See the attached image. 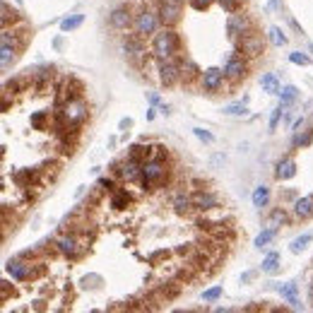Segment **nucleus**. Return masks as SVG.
Returning <instances> with one entry per match:
<instances>
[{
	"mask_svg": "<svg viewBox=\"0 0 313 313\" xmlns=\"http://www.w3.org/2000/svg\"><path fill=\"white\" fill-rule=\"evenodd\" d=\"M176 53H178V34L173 29L164 27V29H159L152 36V55L157 60H169Z\"/></svg>",
	"mask_w": 313,
	"mask_h": 313,
	"instance_id": "1",
	"label": "nucleus"
},
{
	"mask_svg": "<svg viewBox=\"0 0 313 313\" xmlns=\"http://www.w3.org/2000/svg\"><path fill=\"white\" fill-rule=\"evenodd\" d=\"M159 24H162V17H159V10L154 12L150 8L140 10V15L135 17V32L140 36H154L159 32Z\"/></svg>",
	"mask_w": 313,
	"mask_h": 313,
	"instance_id": "2",
	"label": "nucleus"
},
{
	"mask_svg": "<svg viewBox=\"0 0 313 313\" xmlns=\"http://www.w3.org/2000/svg\"><path fill=\"white\" fill-rule=\"evenodd\" d=\"M164 173H166V166L159 157H154V159H147V162L142 164V185L145 188H150L152 183H157V181H162Z\"/></svg>",
	"mask_w": 313,
	"mask_h": 313,
	"instance_id": "3",
	"label": "nucleus"
},
{
	"mask_svg": "<svg viewBox=\"0 0 313 313\" xmlns=\"http://www.w3.org/2000/svg\"><path fill=\"white\" fill-rule=\"evenodd\" d=\"M157 73H159V82L162 85H173L178 77H181V68H178V63L173 60V58H169V60H159V65H157Z\"/></svg>",
	"mask_w": 313,
	"mask_h": 313,
	"instance_id": "4",
	"label": "nucleus"
},
{
	"mask_svg": "<svg viewBox=\"0 0 313 313\" xmlns=\"http://www.w3.org/2000/svg\"><path fill=\"white\" fill-rule=\"evenodd\" d=\"M181 5H183V0H162V3H159V17H162L164 27L178 22V17H181Z\"/></svg>",
	"mask_w": 313,
	"mask_h": 313,
	"instance_id": "5",
	"label": "nucleus"
},
{
	"mask_svg": "<svg viewBox=\"0 0 313 313\" xmlns=\"http://www.w3.org/2000/svg\"><path fill=\"white\" fill-rule=\"evenodd\" d=\"M108 24H111L113 29H118V32L128 29L130 24H133V12H130V8H126V5L113 8V10L108 12Z\"/></svg>",
	"mask_w": 313,
	"mask_h": 313,
	"instance_id": "6",
	"label": "nucleus"
},
{
	"mask_svg": "<svg viewBox=\"0 0 313 313\" xmlns=\"http://www.w3.org/2000/svg\"><path fill=\"white\" fill-rule=\"evenodd\" d=\"M227 32H229V39H231V41L243 39V36L248 34V20H246L243 15L231 12V17H229V22H227Z\"/></svg>",
	"mask_w": 313,
	"mask_h": 313,
	"instance_id": "7",
	"label": "nucleus"
},
{
	"mask_svg": "<svg viewBox=\"0 0 313 313\" xmlns=\"http://www.w3.org/2000/svg\"><path fill=\"white\" fill-rule=\"evenodd\" d=\"M224 75H227V80H231V82H238L241 77H246V60L238 53H231L227 65H224Z\"/></svg>",
	"mask_w": 313,
	"mask_h": 313,
	"instance_id": "8",
	"label": "nucleus"
},
{
	"mask_svg": "<svg viewBox=\"0 0 313 313\" xmlns=\"http://www.w3.org/2000/svg\"><path fill=\"white\" fill-rule=\"evenodd\" d=\"M224 70H219V68H207L203 70V75H200V82H203V89L207 92H217L219 87L224 85Z\"/></svg>",
	"mask_w": 313,
	"mask_h": 313,
	"instance_id": "9",
	"label": "nucleus"
},
{
	"mask_svg": "<svg viewBox=\"0 0 313 313\" xmlns=\"http://www.w3.org/2000/svg\"><path fill=\"white\" fill-rule=\"evenodd\" d=\"M15 53H17L15 39L10 36L8 29H3V46H0V65H3V70H8V68H10V63L15 60Z\"/></svg>",
	"mask_w": 313,
	"mask_h": 313,
	"instance_id": "10",
	"label": "nucleus"
},
{
	"mask_svg": "<svg viewBox=\"0 0 313 313\" xmlns=\"http://www.w3.org/2000/svg\"><path fill=\"white\" fill-rule=\"evenodd\" d=\"M238 48H241L246 55H260L263 53V36L248 32L241 41H238Z\"/></svg>",
	"mask_w": 313,
	"mask_h": 313,
	"instance_id": "11",
	"label": "nucleus"
},
{
	"mask_svg": "<svg viewBox=\"0 0 313 313\" xmlns=\"http://www.w3.org/2000/svg\"><path fill=\"white\" fill-rule=\"evenodd\" d=\"M142 39H145V36H140V34L135 32L133 36H128V39L123 41V51H126L130 58H135V60H140L142 55H145V46H142Z\"/></svg>",
	"mask_w": 313,
	"mask_h": 313,
	"instance_id": "12",
	"label": "nucleus"
},
{
	"mask_svg": "<svg viewBox=\"0 0 313 313\" xmlns=\"http://www.w3.org/2000/svg\"><path fill=\"white\" fill-rule=\"evenodd\" d=\"M313 215V195H303L299 200H294V217L308 219Z\"/></svg>",
	"mask_w": 313,
	"mask_h": 313,
	"instance_id": "13",
	"label": "nucleus"
},
{
	"mask_svg": "<svg viewBox=\"0 0 313 313\" xmlns=\"http://www.w3.org/2000/svg\"><path fill=\"white\" fill-rule=\"evenodd\" d=\"M277 292L282 294V299H287V301L292 303L294 308H301V303H299V287H296V282H287V284H277Z\"/></svg>",
	"mask_w": 313,
	"mask_h": 313,
	"instance_id": "14",
	"label": "nucleus"
},
{
	"mask_svg": "<svg viewBox=\"0 0 313 313\" xmlns=\"http://www.w3.org/2000/svg\"><path fill=\"white\" fill-rule=\"evenodd\" d=\"M275 176H277V181H287V178L296 176V162H294L292 157H284V159L277 164V171H275Z\"/></svg>",
	"mask_w": 313,
	"mask_h": 313,
	"instance_id": "15",
	"label": "nucleus"
},
{
	"mask_svg": "<svg viewBox=\"0 0 313 313\" xmlns=\"http://www.w3.org/2000/svg\"><path fill=\"white\" fill-rule=\"evenodd\" d=\"M118 173L126 178V181H135V178H140L142 176V164L138 162V159H128V162L118 169Z\"/></svg>",
	"mask_w": 313,
	"mask_h": 313,
	"instance_id": "16",
	"label": "nucleus"
},
{
	"mask_svg": "<svg viewBox=\"0 0 313 313\" xmlns=\"http://www.w3.org/2000/svg\"><path fill=\"white\" fill-rule=\"evenodd\" d=\"M5 270H8V275H10L12 280H17V282H22V280H27V277H29V268H27L22 260H10Z\"/></svg>",
	"mask_w": 313,
	"mask_h": 313,
	"instance_id": "17",
	"label": "nucleus"
},
{
	"mask_svg": "<svg viewBox=\"0 0 313 313\" xmlns=\"http://www.w3.org/2000/svg\"><path fill=\"white\" fill-rule=\"evenodd\" d=\"M193 205L205 212V210H215L219 205V200L212 193H198V195H193Z\"/></svg>",
	"mask_w": 313,
	"mask_h": 313,
	"instance_id": "18",
	"label": "nucleus"
},
{
	"mask_svg": "<svg viewBox=\"0 0 313 313\" xmlns=\"http://www.w3.org/2000/svg\"><path fill=\"white\" fill-rule=\"evenodd\" d=\"M268 203H270V188L268 185H258L253 191V207L263 210V207H268Z\"/></svg>",
	"mask_w": 313,
	"mask_h": 313,
	"instance_id": "19",
	"label": "nucleus"
},
{
	"mask_svg": "<svg viewBox=\"0 0 313 313\" xmlns=\"http://www.w3.org/2000/svg\"><path fill=\"white\" fill-rule=\"evenodd\" d=\"M260 87H263V92H268V94H280V89H282L277 75H272V73L260 77Z\"/></svg>",
	"mask_w": 313,
	"mask_h": 313,
	"instance_id": "20",
	"label": "nucleus"
},
{
	"mask_svg": "<svg viewBox=\"0 0 313 313\" xmlns=\"http://www.w3.org/2000/svg\"><path fill=\"white\" fill-rule=\"evenodd\" d=\"M55 246H58V251H60L63 256H75L77 253V238L75 236H60Z\"/></svg>",
	"mask_w": 313,
	"mask_h": 313,
	"instance_id": "21",
	"label": "nucleus"
},
{
	"mask_svg": "<svg viewBox=\"0 0 313 313\" xmlns=\"http://www.w3.org/2000/svg\"><path fill=\"white\" fill-rule=\"evenodd\" d=\"M275 236H277V227H268L265 231H260L258 236H256L253 246H256V248H263V246H268L270 241H275Z\"/></svg>",
	"mask_w": 313,
	"mask_h": 313,
	"instance_id": "22",
	"label": "nucleus"
},
{
	"mask_svg": "<svg viewBox=\"0 0 313 313\" xmlns=\"http://www.w3.org/2000/svg\"><path fill=\"white\" fill-rule=\"evenodd\" d=\"M277 268H280V253H268L265 256V260H263V272H268V275H272V272H277Z\"/></svg>",
	"mask_w": 313,
	"mask_h": 313,
	"instance_id": "23",
	"label": "nucleus"
},
{
	"mask_svg": "<svg viewBox=\"0 0 313 313\" xmlns=\"http://www.w3.org/2000/svg\"><path fill=\"white\" fill-rule=\"evenodd\" d=\"M296 97H299V89L294 85H287V87H282L280 89V99H282V104H292V101H296Z\"/></svg>",
	"mask_w": 313,
	"mask_h": 313,
	"instance_id": "24",
	"label": "nucleus"
},
{
	"mask_svg": "<svg viewBox=\"0 0 313 313\" xmlns=\"http://www.w3.org/2000/svg\"><path fill=\"white\" fill-rule=\"evenodd\" d=\"M82 22H85V15H73V17H65V20L60 22V29H63V32H73V29H77Z\"/></svg>",
	"mask_w": 313,
	"mask_h": 313,
	"instance_id": "25",
	"label": "nucleus"
},
{
	"mask_svg": "<svg viewBox=\"0 0 313 313\" xmlns=\"http://www.w3.org/2000/svg\"><path fill=\"white\" fill-rule=\"evenodd\" d=\"M313 241V234H301V236H296L292 241V246H289V248H292V253H301L303 248H306V246H308V243H311Z\"/></svg>",
	"mask_w": 313,
	"mask_h": 313,
	"instance_id": "26",
	"label": "nucleus"
},
{
	"mask_svg": "<svg viewBox=\"0 0 313 313\" xmlns=\"http://www.w3.org/2000/svg\"><path fill=\"white\" fill-rule=\"evenodd\" d=\"M284 108H287V104H282L280 101V106L272 111V116H270V123H268V128L270 130H277V126H280V120H282V116H284Z\"/></svg>",
	"mask_w": 313,
	"mask_h": 313,
	"instance_id": "27",
	"label": "nucleus"
},
{
	"mask_svg": "<svg viewBox=\"0 0 313 313\" xmlns=\"http://www.w3.org/2000/svg\"><path fill=\"white\" fill-rule=\"evenodd\" d=\"M284 222H287V212H284L282 207L272 210V215H270V227H277V224H284Z\"/></svg>",
	"mask_w": 313,
	"mask_h": 313,
	"instance_id": "28",
	"label": "nucleus"
},
{
	"mask_svg": "<svg viewBox=\"0 0 313 313\" xmlns=\"http://www.w3.org/2000/svg\"><path fill=\"white\" fill-rule=\"evenodd\" d=\"M219 296H222V287H210V289H205V292H203V301L212 303V301H217Z\"/></svg>",
	"mask_w": 313,
	"mask_h": 313,
	"instance_id": "29",
	"label": "nucleus"
},
{
	"mask_svg": "<svg viewBox=\"0 0 313 313\" xmlns=\"http://www.w3.org/2000/svg\"><path fill=\"white\" fill-rule=\"evenodd\" d=\"M270 41L275 43V46H284V43H287V36H284V32H282V29L272 27V29H270Z\"/></svg>",
	"mask_w": 313,
	"mask_h": 313,
	"instance_id": "30",
	"label": "nucleus"
},
{
	"mask_svg": "<svg viewBox=\"0 0 313 313\" xmlns=\"http://www.w3.org/2000/svg\"><path fill=\"white\" fill-rule=\"evenodd\" d=\"M191 205H193V198H185V195L176 198V203H173V207H176L178 212H188V207Z\"/></svg>",
	"mask_w": 313,
	"mask_h": 313,
	"instance_id": "31",
	"label": "nucleus"
},
{
	"mask_svg": "<svg viewBox=\"0 0 313 313\" xmlns=\"http://www.w3.org/2000/svg\"><path fill=\"white\" fill-rule=\"evenodd\" d=\"M224 113H227V116H243V113H246V106H243V104H231V106H224Z\"/></svg>",
	"mask_w": 313,
	"mask_h": 313,
	"instance_id": "32",
	"label": "nucleus"
},
{
	"mask_svg": "<svg viewBox=\"0 0 313 313\" xmlns=\"http://www.w3.org/2000/svg\"><path fill=\"white\" fill-rule=\"evenodd\" d=\"M219 5L224 8V12L231 15V12H236L238 8H241V0H219Z\"/></svg>",
	"mask_w": 313,
	"mask_h": 313,
	"instance_id": "33",
	"label": "nucleus"
},
{
	"mask_svg": "<svg viewBox=\"0 0 313 313\" xmlns=\"http://www.w3.org/2000/svg\"><path fill=\"white\" fill-rule=\"evenodd\" d=\"M289 60H292L294 65H308V63H311V60H308V55H306V53H299V51L289 53Z\"/></svg>",
	"mask_w": 313,
	"mask_h": 313,
	"instance_id": "34",
	"label": "nucleus"
},
{
	"mask_svg": "<svg viewBox=\"0 0 313 313\" xmlns=\"http://www.w3.org/2000/svg\"><path fill=\"white\" fill-rule=\"evenodd\" d=\"M145 154H150V147H142V145H135L133 147V152H130V159H138L140 162Z\"/></svg>",
	"mask_w": 313,
	"mask_h": 313,
	"instance_id": "35",
	"label": "nucleus"
},
{
	"mask_svg": "<svg viewBox=\"0 0 313 313\" xmlns=\"http://www.w3.org/2000/svg\"><path fill=\"white\" fill-rule=\"evenodd\" d=\"M193 133H195V138H200L203 142H215V135L207 133V130H203V128H193Z\"/></svg>",
	"mask_w": 313,
	"mask_h": 313,
	"instance_id": "36",
	"label": "nucleus"
},
{
	"mask_svg": "<svg viewBox=\"0 0 313 313\" xmlns=\"http://www.w3.org/2000/svg\"><path fill=\"white\" fill-rule=\"evenodd\" d=\"M308 142H311V133H303V135H301V130H296L294 145H296V147H301V145H308Z\"/></svg>",
	"mask_w": 313,
	"mask_h": 313,
	"instance_id": "37",
	"label": "nucleus"
},
{
	"mask_svg": "<svg viewBox=\"0 0 313 313\" xmlns=\"http://www.w3.org/2000/svg\"><path fill=\"white\" fill-rule=\"evenodd\" d=\"M210 3H212V0H191V5H193L195 10H205Z\"/></svg>",
	"mask_w": 313,
	"mask_h": 313,
	"instance_id": "38",
	"label": "nucleus"
},
{
	"mask_svg": "<svg viewBox=\"0 0 313 313\" xmlns=\"http://www.w3.org/2000/svg\"><path fill=\"white\" fill-rule=\"evenodd\" d=\"M126 203H128V198H113V207H116V210H123V205H126Z\"/></svg>",
	"mask_w": 313,
	"mask_h": 313,
	"instance_id": "39",
	"label": "nucleus"
},
{
	"mask_svg": "<svg viewBox=\"0 0 313 313\" xmlns=\"http://www.w3.org/2000/svg\"><path fill=\"white\" fill-rule=\"evenodd\" d=\"M99 185H101L104 191H108V188H111V181H106V178H101V181H99Z\"/></svg>",
	"mask_w": 313,
	"mask_h": 313,
	"instance_id": "40",
	"label": "nucleus"
},
{
	"mask_svg": "<svg viewBox=\"0 0 313 313\" xmlns=\"http://www.w3.org/2000/svg\"><path fill=\"white\" fill-rule=\"evenodd\" d=\"M311 299H313V284H311Z\"/></svg>",
	"mask_w": 313,
	"mask_h": 313,
	"instance_id": "41",
	"label": "nucleus"
}]
</instances>
